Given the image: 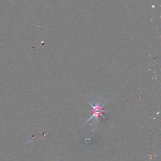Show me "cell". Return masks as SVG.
<instances>
[{
	"label": "cell",
	"mask_w": 161,
	"mask_h": 161,
	"mask_svg": "<svg viewBox=\"0 0 161 161\" xmlns=\"http://www.w3.org/2000/svg\"><path fill=\"white\" fill-rule=\"evenodd\" d=\"M89 105H90V106L92 108V116H90V118L88 120V121L86 122V123L89 122V121L91 120V119H93L94 118V124L96 126L99 123V117L101 116H102L103 119H105V116H103V113L104 112H109V111H105L103 110V108L104 107V106L106 105V103H104L103 104H102V101L101 100H96L95 101H92V103H89Z\"/></svg>",
	"instance_id": "1"
}]
</instances>
